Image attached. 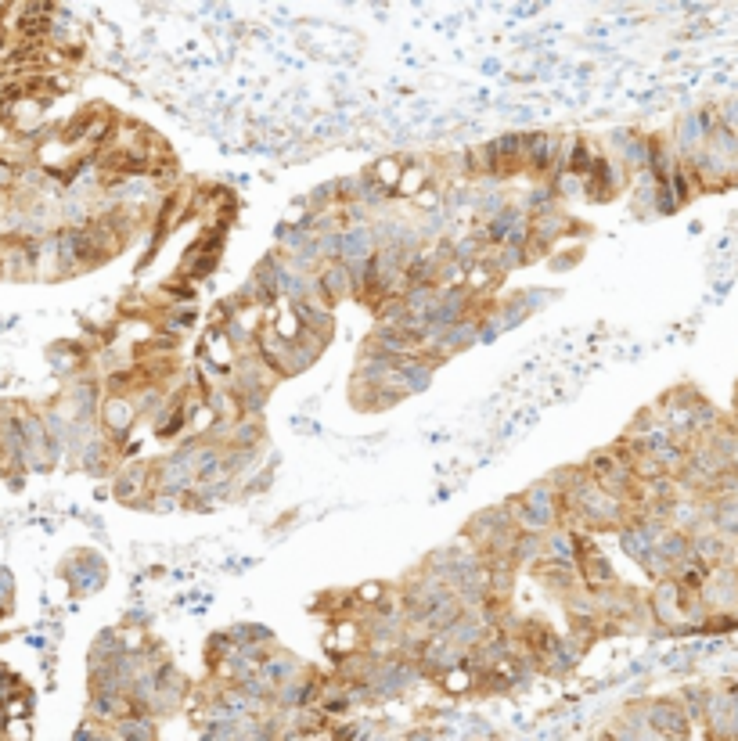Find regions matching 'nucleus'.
<instances>
[{
  "label": "nucleus",
  "mask_w": 738,
  "mask_h": 741,
  "mask_svg": "<svg viewBox=\"0 0 738 741\" xmlns=\"http://www.w3.org/2000/svg\"><path fill=\"white\" fill-rule=\"evenodd\" d=\"M645 720L648 727L666 741H688V716L677 706L674 698H656V702H645Z\"/></svg>",
  "instance_id": "423d86ee"
},
{
  "label": "nucleus",
  "mask_w": 738,
  "mask_h": 741,
  "mask_svg": "<svg viewBox=\"0 0 738 741\" xmlns=\"http://www.w3.org/2000/svg\"><path fill=\"white\" fill-rule=\"evenodd\" d=\"M108 731L116 734V741H159V724H155L152 716H141V713L123 716V720H116Z\"/></svg>",
  "instance_id": "ddd939ff"
},
{
  "label": "nucleus",
  "mask_w": 738,
  "mask_h": 741,
  "mask_svg": "<svg viewBox=\"0 0 738 741\" xmlns=\"http://www.w3.org/2000/svg\"><path fill=\"white\" fill-rule=\"evenodd\" d=\"M526 220H530V216L522 213V209L512 202V206H504L497 216H490V220L479 227V234H483V242L490 245V249H501V245L508 242L515 231H522V227H526Z\"/></svg>",
  "instance_id": "9b49d317"
},
{
  "label": "nucleus",
  "mask_w": 738,
  "mask_h": 741,
  "mask_svg": "<svg viewBox=\"0 0 738 741\" xmlns=\"http://www.w3.org/2000/svg\"><path fill=\"white\" fill-rule=\"evenodd\" d=\"M494 313H497V321H501V331H515V328H522V324L530 321V313L522 310V303L519 299H504V303H497L494 306Z\"/></svg>",
  "instance_id": "4468645a"
},
{
  "label": "nucleus",
  "mask_w": 738,
  "mask_h": 741,
  "mask_svg": "<svg viewBox=\"0 0 738 741\" xmlns=\"http://www.w3.org/2000/svg\"><path fill=\"white\" fill-rule=\"evenodd\" d=\"M501 508L512 515L519 533H551L558 526V493L551 490L548 479H537L512 500H504Z\"/></svg>",
  "instance_id": "f257e3e1"
},
{
  "label": "nucleus",
  "mask_w": 738,
  "mask_h": 741,
  "mask_svg": "<svg viewBox=\"0 0 738 741\" xmlns=\"http://www.w3.org/2000/svg\"><path fill=\"white\" fill-rule=\"evenodd\" d=\"M137 407H134V396H105L98 407V432L112 443V447H123L126 436L134 432L137 425Z\"/></svg>",
  "instance_id": "7ed1b4c3"
},
{
  "label": "nucleus",
  "mask_w": 738,
  "mask_h": 741,
  "mask_svg": "<svg viewBox=\"0 0 738 741\" xmlns=\"http://www.w3.org/2000/svg\"><path fill=\"white\" fill-rule=\"evenodd\" d=\"M317 281V299H321L324 306H339L346 303V299H353V281H350V270H346V263H321V270L314 274Z\"/></svg>",
  "instance_id": "1a4fd4ad"
},
{
  "label": "nucleus",
  "mask_w": 738,
  "mask_h": 741,
  "mask_svg": "<svg viewBox=\"0 0 738 741\" xmlns=\"http://www.w3.org/2000/svg\"><path fill=\"white\" fill-rule=\"evenodd\" d=\"M112 497L126 508H148L152 497V461H126L112 472Z\"/></svg>",
  "instance_id": "f03ea898"
},
{
  "label": "nucleus",
  "mask_w": 738,
  "mask_h": 741,
  "mask_svg": "<svg viewBox=\"0 0 738 741\" xmlns=\"http://www.w3.org/2000/svg\"><path fill=\"white\" fill-rule=\"evenodd\" d=\"M533 580L540 583V587L548 590V594H555V598L566 601L573 590H580V572H576L573 562H555V558H540L537 565H530Z\"/></svg>",
  "instance_id": "0eeeda50"
},
{
  "label": "nucleus",
  "mask_w": 738,
  "mask_h": 741,
  "mask_svg": "<svg viewBox=\"0 0 738 741\" xmlns=\"http://www.w3.org/2000/svg\"><path fill=\"white\" fill-rule=\"evenodd\" d=\"M555 148H558V134L522 130V162H526V173H533L540 180H551V173H555Z\"/></svg>",
  "instance_id": "39448f33"
},
{
  "label": "nucleus",
  "mask_w": 738,
  "mask_h": 741,
  "mask_svg": "<svg viewBox=\"0 0 738 741\" xmlns=\"http://www.w3.org/2000/svg\"><path fill=\"white\" fill-rule=\"evenodd\" d=\"M432 375H436V367H432L425 357H404V360H396L393 375H389V385H393L396 393H404V400H407V396L425 393V389L432 385Z\"/></svg>",
  "instance_id": "6e6552de"
},
{
  "label": "nucleus",
  "mask_w": 738,
  "mask_h": 741,
  "mask_svg": "<svg viewBox=\"0 0 738 741\" xmlns=\"http://www.w3.org/2000/svg\"><path fill=\"white\" fill-rule=\"evenodd\" d=\"M512 299H519L522 310L533 317L537 310H548V303H555L558 292H551V288H519V292H512Z\"/></svg>",
  "instance_id": "2eb2a0df"
},
{
  "label": "nucleus",
  "mask_w": 738,
  "mask_h": 741,
  "mask_svg": "<svg viewBox=\"0 0 738 741\" xmlns=\"http://www.w3.org/2000/svg\"><path fill=\"white\" fill-rule=\"evenodd\" d=\"M375 252H378V242H375L371 224L339 231V263H360V259H371Z\"/></svg>",
  "instance_id": "f8f14e48"
},
{
  "label": "nucleus",
  "mask_w": 738,
  "mask_h": 741,
  "mask_svg": "<svg viewBox=\"0 0 738 741\" xmlns=\"http://www.w3.org/2000/svg\"><path fill=\"white\" fill-rule=\"evenodd\" d=\"M62 576L69 580V587L87 598V594H98L101 587L108 583V565L98 551H80V554H69L62 565Z\"/></svg>",
  "instance_id": "20e7f679"
},
{
  "label": "nucleus",
  "mask_w": 738,
  "mask_h": 741,
  "mask_svg": "<svg viewBox=\"0 0 738 741\" xmlns=\"http://www.w3.org/2000/svg\"><path fill=\"white\" fill-rule=\"evenodd\" d=\"M256 673H260V680L270 691H278V688H285L288 680H296L299 673H306V666H303V659H296V655L285 652V648H274V652L260 662V670Z\"/></svg>",
  "instance_id": "9d476101"
}]
</instances>
